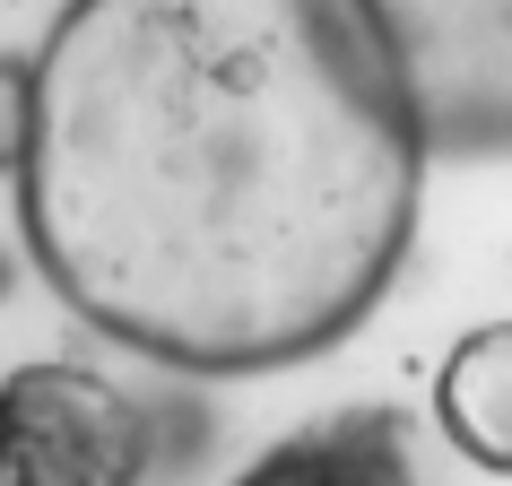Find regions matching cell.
<instances>
[{
    "mask_svg": "<svg viewBox=\"0 0 512 486\" xmlns=\"http://www.w3.org/2000/svg\"><path fill=\"white\" fill-rule=\"evenodd\" d=\"M426 122L374 0H70L18 226L70 313L174 374H278L400 278Z\"/></svg>",
    "mask_w": 512,
    "mask_h": 486,
    "instance_id": "6da1fadb",
    "label": "cell"
},
{
    "mask_svg": "<svg viewBox=\"0 0 512 486\" xmlns=\"http://www.w3.org/2000/svg\"><path fill=\"white\" fill-rule=\"evenodd\" d=\"M434 157L512 148V0H374Z\"/></svg>",
    "mask_w": 512,
    "mask_h": 486,
    "instance_id": "7a4b0ae2",
    "label": "cell"
},
{
    "mask_svg": "<svg viewBox=\"0 0 512 486\" xmlns=\"http://www.w3.org/2000/svg\"><path fill=\"white\" fill-rule=\"evenodd\" d=\"M148 417L87 365H18L0 382V486H139Z\"/></svg>",
    "mask_w": 512,
    "mask_h": 486,
    "instance_id": "3957f363",
    "label": "cell"
},
{
    "mask_svg": "<svg viewBox=\"0 0 512 486\" xmlns=\"http://www.w3.org/2000/svg\"><path fill=\"white\" fill-rule=\"evenodd\" d=\"M434 417L452 434V452H469L478 469L512 478V322L469 330L443 374H434Z\"/></svg>",
    "mask_w": 512,
    "mask_h": 486,
    "instance_id": "277c9868",
    "label": "cell"
},
{
    "mask_svg": "<svg viewBox=\"0 0 512 486\" xmlns=\"http://www.w3.org/2000/svg\"><path fill=\"white\" fill-rule=\"evenodd\" d=\"M235 486H382V469L365 452H339V443H313V434H304V443L261 452Z\"/></svg>",
    "mask_w": 512,
    "mask_h": 486,
    "instance_id": "5b68a950",
    "label": "cell"
},
{
    "mask_svg": "<svg viewBox=\"0 0 512 486\" xmlns=\"http://www.w3.org/2000/svg\"><path fill=\"white\" fill-rule=\"evenodd\" d=\"M35 139V61H0V174L27 165Z\"/></svg>",
    "mask_w": 512,
    "mask_h": 486,
    "instance_id": "8992f818",
    "label": "cell"
}]
</instances>
